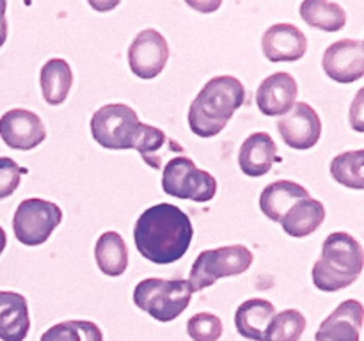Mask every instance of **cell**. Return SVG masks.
Instances as JSON below:
<instances>
[{"label": "cell", "mask_w": 364, "mask_h": 341, "mask_svg": "<svg viewBox=\"0 0 364 341\" xmlns=\"http://www.w3.org/2000/svg\"><path fill=\"white\" fill-rule=\"evenodd\" d=\"M194 238L192 220L180 206L171 202L149 206L134 227L139 254L155 265H171L187 254Z\"/></svg>", "instance_id": "1"}, {"label": "cell", "mask_w": 364, "mask_h": 341, "mask_svg": "<svg viewBox=\"0 0 364 341\" xmlns=\"http://www.w3.org/2000/svg\"><path fill=\"white\" fill-rule=\"evenodd\" d=\"M244 102L245 87L237 77L220 75L210 78L188 109L192 134L203 139L219 135Z\"/></svg>", "instance_id": "2"}, {"label": "cell", "mask_w": 364, "mask_h": 341, "mask_svg": "<svg viewBox=\"0 0 364 341\" xmlns=\"http://www.w3.org/2000/svg\"><path fill=\"white\" fill-rule=\"evenodd\" d=\"M363 265L364 252L358 238L345 231L331 233L323 240L322 256L313 265V284L327 293L340 291L358 281Z\"/></svg>", "instance_id": "3"}, {"label": "cell", "mask_w": 364, "mask_h": 341, "mask_svg": "<svg viewBox=\"0 0 364 341\" xmlns=\"http://www.w3.org/2000/svg\"><path fill=\"white\" fill-rule=\"evenodd\" d=\"M192 286L188 279H162L148 277L142 279L134 290V304L159 322H173L192 298Z\"/></svg>", "instance_id": "4"}, {"label": "cell", "mask_w": 364, "mask_h": 341, "mask_svg": "<svg viewBox=\"0 0 364 341\" xmlns=\"http://www.w3.org/2000/svg\"><path fill=\"white\" fill-rule=\"evenodd\" d=\"M137 112L127 103H109L92 114L91 135L105 149H135L142 134Z\"/></svg>", "instance_id": "5"}, {"label": "cell", "mask_w": 364, "mask_h": 341, "mask_svg": "<svg viewBox=\"0 0 364 341\" xmlns=\"http://www.w3.org/2000/svg\"><path fill=\"white\" fill-rule=\"evenodd\" d=\"M252 261H255V254L251 249L242 244L208 249V251L199 252V256L192 263L188 283L194 293L203 291L223 277L240 276L247 272Z\"/></svg>", "instance_id": "6"}, {"label": "cell", "mask_w": 364, "mask_h": 341, "mask_svg": "<svg viewBox=\"0 0 364 341\" xmlns=\"http://www.w3.org/2000/svg\"><path fill=\"white\" fill-rule=\"evenodd\" d=\"M162 169V190L167 195L196 202H208L215 197V176L199 169L188 156H174Z\"/></svg>", "instance_id": "7"}, {"label": "cell", "mask_w": 364, "mask_h": 341, "mask_svg": "<svg viewBox=\"0 0 364 341\" xmlns=\"http://www.w3.org/2000/svg\"><path fill=\"white\" fill-rule=\"evenodd\" d=\"M60 222L63 210L59 205L41 197H28L14 212L13 231L20 244L36 247L45 244Z\"/></svg>", "instance_id": "8"}, {"label": "cell", "mask_w": 364, "mask_h": 341, "mask_svg": "<svg viewBox=\"0 0 364 341\" xmlns=\"http://www.w3.org/2000/svg\"><path fill=\"white\" fill-rule=\"evenodd\" d=\"M169 60L167 39L156 28H144L135 36L128 48V64L135 77L142 80L156 78Z\"/></svg>", "instance_id": "9"}, {"label": "cell", "mask_w": 364, "mask_h": 341, "mask_svg": "<svg viewBox=\"0 0 364 341\" xmlns=\"http://www.w3.org/2000/svg\"><path fill=\"white\" fill-rule=\"evenodd\" d=\"M276 128L283 142L299 151L315 148L322 137V119L306 102H295V105L279 117Z\"/></svg>", "instance_id": "10"}, {"label": "cell", "mask_w": 364, "mask_h": 341, "mask_svg": "<svg viewBox=\"0 0 364 341\" xmlns=\"http://www.w3.org/2000/svg\"><path fill=\"white\" fill-rule=\"evenodd\" d=\"M0 139L18 151H31L46 139L41 117L27 109H11L0 117Z\"/></svg>", "instance_id": "11"}, {"label": "cell", "mask_w": 364, "mask_h": 341, "mask_svg": "<svg viewBox=\"0 0 364 341\" xmlns=\"http://www.w3.org/2000/svg\"><path fill=\"white\" fill-rule=\"evenodd\" d=\"M323 71L338 84H352L364 77V45L359 39H340L327 46Z\"/></svg>", "instance_id": "12"}, {"label": "cell", "mask_w": 364, "mask_h": 341, "mask_svg": "<svg viewBox=\"0 0 364 341\" xmlns=\"http://www.w3.org/2000/svg\"><path fill=\"white\" fill-rule=\"evenodd\" d=\"M262 50L270 63H294L308 52V38L297 25L276 23L263 34Z\"/></svg>", "instance_id": "13"}, {"label": "cell", "mask_w": 364, "mask_h": 341, "mask_svg": "<svg viewBox=\"0 0 364 341\" xmlns=\"http://www.w3.org/2000/svg\"><path fill=\"white\" fill-rule=\"evenodd\" d=\"M364 308L359 301L341 302L315 334L316 341H361Z\"/></svg>", "instance_id": "14"}, {"label": "cell", "mask_w": 364, "mask_h": 341, "mask_svg": "<svg viewBox=\"0 0 364 341\" xmlns=\"http://www.w3.org/2000/svg\"><path fill=\"white\" fill-rule=\"evenodd\" d=\"M299 96V85L294 75L274 73L267 77L259 84L256 92V103H258L259 112L265 116H284L291 107L295 105Z\"/></svg>", "instance_id": "15"}, {"label": "cell", "mask_w": 364, "mask_h": 341, "mask_svg": "<svg viewBox=\"0 0 364 341\" xmlns=\"http://www.w3.org/2000/svg\"><path fill=\"white\" fill-rule=\"evenodd\" d=\"M276 162H281V156L277 155L276 142L267 131H256L242 142L238 166L245 176H265Z\"/></svg>", "instance_id": "16"}, {"label": "cell", "mask_w": 364, "mask_h": 341, "mask_svg": "<svg viewBox=\"0 0 364 341\" xmlns=\"http://www.w3.org/2000/svg\"><path fill=\"white\" fill-rule=\"evenodd\" d=\"M31 330L27 298L18 291L0 290V340L25 341Z\"/></svg>", "instance_id": "17"}, {"label": "cell", "mask_w": 364, "mask_h": 341, "mask_svg": "<svg viewBox=\"0 0 364 341\" xmlns=\"http://www.w3.org/2000/svg\"><path fill=\"white\" fill-rule=\"evenodd\" d=\"M311 197L308 188L302 187L297 181L277 180L267 185L259 194V208L269 217L272 222H281L284 213L291 208L297 201Z\"/></svg>", "instance_id": "18"}, {"label": "cell", "mask_w": 364, "mask_h": 341, "mask_svg": "<svg viewBox=\"0 0 364 341\" xmlns=\"http://www.w3.org/2000/svg\"><path fill=\"white\" fill-rule=\"evenodd\" d=\"M276 315V308L267 298H249L242 302L235 313V327L238 334L245 340L263 341L265 330L269 327L270 320Z\"/></svg>", "instance_id": "19"}, {"label": "cell", "mask_w": 364, "mask_h": 341, "mask_svg": "<svg viewBox=\"0 0 364 341\" xmlns=\"http://www.w3.org/2000/svg\"><path fill=\"white\" fill-rule=\"evenodd\" d=\"M326 220V206L313 197L301 199L295 202L281 219L284 233L294 238H304L315 233Z\"/></svg>", "instance_id": "20"}, {"label": "cell", "mask_w": 364, "mask_h": 341, "mask_svg": "<svg viewBox=\"0 0 364 341\" xmlns=\"http://www.w3.org/2000/svg\"><path fill=\"white\" fill-rule=\"evenodd\" d=\"M39 85H41L43 98L48 105H60L66 102L73 85V71L70 63L60 57L46 60L39 71Z\"/></svg>", "instance_id": "21"}, {"label": "cell", "mask_w": 364, "mask_h": 341, "mask_svg": "<svg viewBox=\"0 0 364 341\" xmlns=\"http://www.w3.org/2000/svg\"><path fill=\"white\" fill-rule=\"evenodd\" d=\"M96 265L105 276L119 277L128 269V247L117 231H105L95 245Z\"/></svg>", "instance_id": "22"}, {"label": "cell", "mask_w": 364, "mask_h": 341, "mask_svg": "<svg viewBox=\"0 0 364 341\" xmlns=\"http://www.w3.org/2000/svg\"><path fill=\"white\" fill-rule=\"evenodd\" d=\"M301 18L311 28L338 32L347 25L343 7L331 0H304L301 4Z\"/></svg>", "instance_id": "23"}, {"label": "cell", "mask_w": 364, "mask_h": 341, "mask_svg": "<svg viewBox=\"0 0 364 341\" xmlns=\"http://www.w3.org/2000/svg\"><path fill=\"white\" fill-rule=\"evenodd\" d=\"M135 149L142 156V160L153 169H162V160L167 153H183L181 146H178L160 128L151 126V124L142 126L141 139H139Z\"/></svg>", "instance_id": "24"}, {"label": "cell", "mask_w": 364, "mask_h": 341, "mask_svg": "<svg viewBox=\"0 0 364 341\" xmlns=\"http://www.w3.org/2000/svg\"><path fill=\"white\" fill-rule=\"evenodd\" d=\"M331 176L334 181L348 188H364V149L345 151L331 162Z\"/></svg>", "instance_id": "25"}, {"label": "cell", "mask_w": 364, "mask_h": 341, "mask_svg": "<svg viewBox=\"0 0 364 341\" xmlns=\"http://www.w3.org/2000/svg\"><path fill=\"white\" fill-rule=\"evenodd\" d=\"M306 327L308 320L299 309H284L272 316L263 341H299Z\"/></svg>", "instance_id": "26"}, {"label": "cell", "mask_w": 364, "mask_h": 341, "mask_svg": "<svg viewBox=\"0 0 364 341\" xmlns=\"http://www.w3.org/2000/svg\"><path fill=\"white\" fill-rule=\"evenodd\" d=\"M39 341H103V332L89 320H66L45 330Z\"/></svg>", "instance_id": "27"}, {"label": "cell", "mask_w": 364, "mask_h": 341, "mask_svg": "<svg viewBox=\"0 0 364 341\" xmlns=\"http://www.w3.org/2000/svg\"><path fill=\"white\" fill-rule=\"evenodd\" d=\"M223 329V320L213 313H196L187 322V332L194 341H219Z\"/></svg>", "instance_id": "28"}, {"label": "cell", "mask_w": 364, "mask_h": 341, "mask_svg": "<svg viewBox=\"0 0 364 341\" xmlns=\"http://www.w3.org/2000/svg\"><path fill=\"white\" fill-rule=\"evenodd\" d=\"M27 173L25 167H20L9 156H0V199H6L16 192L20 187L21 176Z\"/></svg>", "instance_id": "29"}, {"label": "cell", "mask_w": 364, "mask_h": 341, "mask_svg": "<svg viewBox=\"0 0 364 341\" xmlns=\"http://www.w3.org/2000/svg\"><path fill=\"white\" fill-rule=\"evenodd\" d=\"M185 4H187L188 7H192L194 11H198V13L210 14L220 9L223 0H185Z\"/></svg>", "instance_id": "30"}, {"label": "cell", "mask_w": 364, "mask_h": 341, "mask_svg": "<svg viewBox=\"0 0 364 341\" xmlns=\"http://www.w3.org/2000/svg\"><path fill=\"white\" fill-rule=\"evenodd\" d=\"M350 123L354 126V130L364 131L363 124V91L358 92V98H355L354 105L350 107Z\"/></svg>", "instance_id": "31"}, {"label": "cell", "mask_w": 364, "mask_h": 341, "mask_svg": "<svg viewBox=\"0 0 364 341\" xmlns=\"http://www.w3.org/2000/svg\"><path fill=\"white\" fill-rule=\"evenodd\" d=\"M87 4L96 13H109V11L116 9L119 6L121 0H87Z\"/></svg>", "instance_id": "32"}, {"label": "cell", "mask_w": 364, "mask_h": 341, "mask_svg": "<svg viewBox=\"0 0 364 341\" xmlns=\"http://www.w3.org/2000/svg\"><path fill=\"white\" fill-rule=\"evenodd\" d=\"M6 11H7V0H0V48L4 46L7 39V32H9V25L6 20Z\"/></svg>", "instance_id": "33"}, {"label": "cell", "mask_w": 364, "mask_h": 341, "mask_svg": "<svg viewBox=\"0 0 364 341\" xmlns=\"http://www.w3.org/2000/svg\"><path fill=\"white\" fill-rule=\"evenodd\" d=\"M6 245H7V234L6 231H4V227L0 226V256H2V252L6 251Z\"/></svg>", "instance_id": "34"}]
</instances>
